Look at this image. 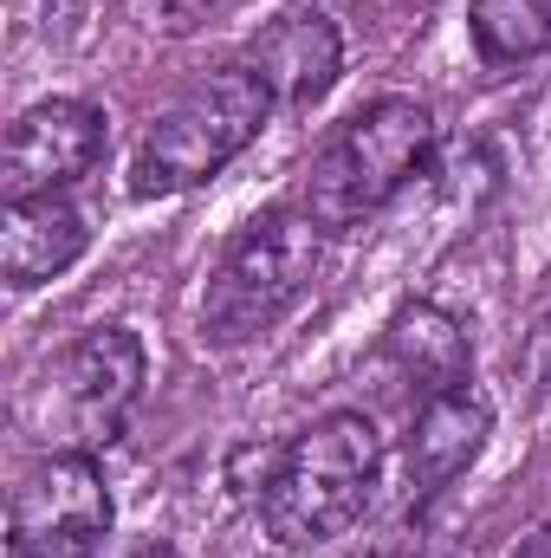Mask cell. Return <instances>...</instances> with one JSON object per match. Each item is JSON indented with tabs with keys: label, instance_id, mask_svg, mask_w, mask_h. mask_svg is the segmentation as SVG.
Segmentation results:
<instances>
[{
	"label": "cell",
	"instance_id": "1",
	"mask_svg": "<svg viewBox=\"0 0 551 558\" xmlns=\"http://www.w3.org/2000/svg\"><path fill=\"white\" fill-rule=\"evenodd\" d=\"M383 474V435L364 410H331L292 441H279L267 487H260V520L285 553L331 546L351 533L377 494Z\"/></svg>",
	"mask_w": 551,
	"mask_h": 558
},
{
	"label": "cell",
	"instance_id": "2",
	"mask_svg": "<svg viewBox=\"0 0 551 558\" xmlns=\"http://www.w3.org/2000/svg\"><path fill=\"white\" fill-rule=\"evenodd\" d=\"M428 156H434V111L403 92L370 98L311 149L305 182H298V208L325 234L364 228L377 208H390L428 169Z\"/></svg>",
	"mask_w": 551,
	"mask_h": 558
},
{
	"label": "cell",
	"instance_id": "3",
	"mask_svg": "<svg viewBox=\"0 0 551 558\" xmlns=\"http://www.w3.org/2000/svg\"><path fill=\"white\" fill-rule=\"evenodd\" d=\"M143 397V338L131 325H91L20 397V435L46 454H98L124 435Z\"/></svg>",
	"mask_w": 551,
	"mask_h": 558
},
{
	"label": "cell",
	"instance_id": "4",
	"mask_svg": "<svg viewBox=\"0 0 551 558\" xmlns=\"http://www.w3.org/2000/svg\"><path fill=\"white\" fill-rule=\"evenodd\" d=\"M273 85L234 59L221 72H208L201 85H188L137 143V162H131V189L137 195H182L208 175H221L247 143H260L267 118H273Z\"/></svg>",
	"mask_w": 551,
	"mask_h": 558
},
{
	"label": "cell",
	"instance_id": "5",
	"mask_svg": "<svg viewBox=\"0 0 551 558\" xmlns=\"http://www.w3.org/2000/svg\"><path fill=\"white\" fill-rule=\"evenodd\" d=\"M318 260H325V228H318L298 202L254 215V221L228 241L221 267L208 274V292H201V338H208V344H254L260 331H273L279 318L311 292Z\"/></svg>",
	"mask_w": 551,
	"mask_h": 558
},
{
	"label": "cell",
	"instance_id": "6",
	"mask_svg": "<svg viewBox=\"0 0 551 558\" xmlns=\"http://www.w3.org/2000/svg\"><path fill=\"white\" fill-rule=\"evenodd\" d=\"M111 487L98 454H39L7 500V558H91L111 539Z\"/></svg>",
	"mask_w": 551,
	"mask_h": 558
},
{
	"label": "cell",
	"instance_id": "7",
	"mask_svg": "<svg viewBox=\"0 0 551 558\" xmlns=\"http://www.w3.org/2000/svg\"><path fill=\"white\" fill-rule=\"evenodd\" d=\"M111 143V124L85 98H39L33 111L13 118L7 149H0V195L33 202V195H65L78 175L98 169Z\"/></svg>",
	"mask_w": 551,
	"mask_h": 558
},
{
	"label": "cell",
	"instance_id": "8",
	"mask_svg": "<svg viewBox=\"0 0 551 558\" xmlns=\"http://www.w3.org/2000/svg\"><path fill=\"white\" fill-rule=\"evenodd\" d=\"M247 65L273 85V105L311 111V105L338 85V65H344L338 20H331L325 7H285L279 20H267V26L254 33Z\"/></svg>",
	"mask_w": 551,
	"mask_h": 558
},
{
	"label": "cell",
	"instance_id": "9",
	"mask_svg": "<svg viewBox=\"0 0 551 558\" xmlns=\"http://www.w3.org/2000/svg\"><path fill=\"white\" fill-rule=\"evenodd\" d=\"M493 435V403L487 390L461 384V390H441V397H421V410L409 422V487L415 500H434L441 487H454L480 448Z\"/></svg>",
	"mask_w": 551,
	"mask_h": 558
},
{
	"label": "cell",
	"instance_id": "10",
	"mask_svg": "<svg viewBox=\"0 0 551 558\" xmlns=\"http://www.w3.org/2000/svg\"><path fill=\"white\" fill-rule=\"evenodd\" d=\"M91 228L65 195H33V202H7L0 215V279L13 292H33L65 267H78Z\"/></svg>",
	"mask_w": 551,
	"mask_h": 558
},
{
	"label": "cell",
	"instance_id": "11",
	"mask_svg": "<svg viewBox=\"0 0 551 558\" xmlns=\"http://www.w3.org/2000/svg\"><path fill=\"white\" fill-rule=\"evenodd\" d=\"M383 344H390V364L409 377L421 397H441V390L474 384V338H467V325H461L448 305H434V299L396 305V318L383 325Z\"/></svg>",
	"mask_w": 551,
	"mask_h": 558
},
{
	"label": "cell",
	"instance_id": "12",
	"mask_svg": "<svg viewBox=\"0 0 551 558\" xmlns=\"http://www.w3.org/2000/svg\"><path fill=\"white\" fill-rule=\"evenodd\" d=\"M467 33H474L480 65H493V72L526 65V59L551 52V0H474Z\"/></svg>",
	"mask_w": 551,
	"mask_h": 558
},
{
	"label": "cell",
	"instance_id": "13",
	"mask_svg": "<svg viewBox=\"0 0 551 558\" xmlns=\"http://www.w3.org/2000/svg\"><path fill=\"white\" fill-rule=\"evenodd\" d=\"M526 377L532 384H551V305L539 312V325L526 331Z\"/></svg>",
	"mask_w": 551,
	"mask_h": 558
},
{
	"label": "cell",
	"instance_id": "14",
	"mask_svg": "<svg viewBox=\"0 0 551 558\" xmlns=\"http://www.w3.org/2000/svg\"><path fill=\"white\" fill-rule=\"evenodd\" d=\"M118 558H182V553L162 546V539H143V546H131V553H118Z\"/></svg>",
	"mask_w": 551,
	"mask_h": 558
},
{
	"label": "cell",
	"instance_id": "15",
	"mask_svg": "<svg viewBox=\"0 0 551 558\" xmlns=\"http://www.w3.org/2000/svg\"><path fill=\"white\" fill-rule=\"evenodd\" d=\"M519 558H551V520L532 533V539H526V553H519Z\"/></svg>",
	"mask_w": 551,
	"mask_h": 558
}]
</instances>
